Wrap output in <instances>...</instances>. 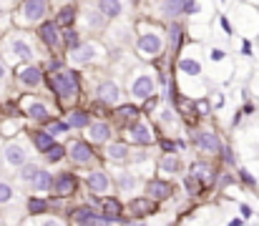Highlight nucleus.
<instances>
[{"label": "nucleus", "mask_w": 259, "mask_h": 226, "mask_svg": "<svg viewBox=\"0 0 259 226\" xmlns=\"http://www.w3.org/2000/svg\"><path fill=\"white\" fill-rule=\"evenodd\" d=\"M18 80L28 88H38L43 83V71L38 66H20L18 68Z\"/></svg>", "instance_id": "13"}, {"label": "nucleus", "mask_w": 259, "mask_h": 226, "mask_svg": "<svg viewBox=\"0 0 259 226\" xmlns=\"http://www.w3.org/2000/svg\"><path fill=\"white\" fill-rule=\"evenodd\" d=\"M131 211H134V216H146V214L154 211V204H151L149 199H146V201H144V199H136V201L131 204Z\"/></svg>", "instance_id": "32"}, {"label": "nucleus", "mask_w": 259, "mask_h": 226, "mask_svg": "<svg viewBox=\"0 0 259 226\" xmlns=\"http://www.w3.org/2000/svg\"><path fill=\"white\" fill-rule=\"evenodd\" d=\"M128 133H131V139L136 141V144H151L154 141V133H151V128L146 126V123H134L131 128H128Z\"/></svg>", "instance_id": "23"}, {"label": "nucleus", "mask_w": 259, "mask_h": 226, "mask_svg": "<svg viewBox=\"0 0 259 226\" xmlns=\"http://www.w3.org/2000/svg\"><path fill=\"white\" fill-rule=\"evenodd\" d=\"M13 199H15L13 186H10V184H5V181H0V204H10Z\"/></svg>", "instance_id": "39"}, {"label": "nucleus", "mask_w": 259, "mask_h": 226, "mask_svg": "<svg viewBox=\"0 0 259 226\" xmlns=\"http://www.w3.org/2000/svg\"><path fill=\"white\" fill-rule=\"evenodd\" d=\"M3 161L10 168H20L23 163H28V149H25V144L23 141H10L3 149Z\"/></svg>", "instance_id": "7"}, {"label": "nucleus", "mask_w": 259, "mask_h": 226, "mask_svg": "<svg viewBox=\"0 0 259 226\" xmlns=\"http://www.w3.org/2000/svg\"><path fill=\"white\" fill-rule=\"evenodd\" d=\"M116 181H118V191L121 194H134L136 189H139V178L131 173V171H118V176H116Z\"/></svg>", "instance_id": "19"}, {"label": "nucleus", "mask_w": 259, "mask_h": 226, "mask_svg": "<svg viewBox=\"0 0 259 226\" xmlns=\"http://www.w3.org/2000/svg\"><path fill=\"white\" fill-rule=\"evenodd\" d=\"M38 168H40V166H35V163H23V166H20V173H18V178H20L23 184H30V181L35 178Z\"/></svg>", "instance_id": "33"}, {"label": "nucleus", "mask_w": 259, "mask_h": 226, "mask_svg": "<svg viewBox=\"0 0 259 226\" xmlns=\"http://www.w3.org/2000/svg\"><path fill=\"white\" fill-rule=\"evenodd\" d=\"M181 38H184V25H179V23L169 25V48L174 53L181 51Z\"/></svg>", "instance_id": "28"}, {"label": "nucleus", "mask_w": 259, "mask_h": 226, "mask_svg": "<svg viewBox=\"0 0 259 226\" xmlns=\"http://www.w3.org/2000/svg\"><path fill=\"white\" fill-rule=\"evenodd\" d=\"M51 85H53V91L58 93V98L66 101V103L73 101L76 93H78V80H76V73H73V71H58V73L53 75Z\"/></svg>", "instance_id": "1"}, {"label": "nucleus", "mask_w": 259, "mask_h": 226, "mask_svg": "<svg viewBox=\"0 0 259 226\" xmlns=\"http://www.w3.org/2000/svg\"><path fill=\"white\" fill-rule=\"evenodd\" d=\"M68 123H71V128H86L88 123H91V118H88V113H83V111H73L68 116Z\"/></svg>", "instance_id": "34"}, {"label": "nucleus", "mask_w": 259, "mask_h": 226, "mask_svg": "<svg viewBox=\"0 0 259 226\" xmlns=\"http://www.w3.org/2000/svg\"><path fill=\"white\" fill-rule=\"evenodd\" d=\"M28 211L30 214H46L48 211V201L46 199H30L28 201Z\"/></svg>", "instance_id": "38"}, {"label": "nucleus", "mask_w": 259, "mask_h": 226, "mask_svg": "<svg viewBox=\"0 0 259 226\" xmlns=\"http://www.w3.org/2000/svg\"><path fill=\"white\" fill-rule=\"evenodd\" d=\"M68 156H71L73 163L88 166V163L93 161V149H91L88 144H83V141H73V144L68 146Z\"/></svg>", "instance_id": "11"}, {"label": "nucleus", "mask_w": 259, "mask_h": 226, "mask_svg": "<svg viewBox=\"0 0 259 226\" xmlns=\"http://www.w3.org/2000/svg\"><path fill=\"white\" fill-rule=\"evenodd\" d=\"M86 184H88V191L91 194H98V196H106L111 191V178L103 171H91L86 176Z\"/></svg>", "instance_id": "9"}, {"label": "nucleus", "mask_w": 259, "mask_h": 226, "mask_svg": "<svg viewBox=\"0 0 259 226\" xmlns=\"http://www.w3.org/2000/svg\"><path fill=\"white\" fill-rule=\"evenodd\" d=\"M30 186H33V191H38V194L51 191V189H53V176H51V171H48V168H38V173H35V178L30 181Z\"/></svg>", "instance_id": "17"}, {"label": "nucleus", "mask_w": 259, "mask_h": 226, "mask_svg": "<svg viewBox=\"0 0 259 226\" xmlns=\"http://www.w3.org/2000/svg\"><path fill=\"white\" fill-rule=\"evenodd\" d=\"M184 189H186V194H189V196H196V194L204 189V184H201L194 173H189V176H184Z\"/></svg>", "instance_id": "31"}, {"label": "nucleus", "mask_w": 259, "mask_h": 226, "mask_svg": "<svg viewBox=\"0 0 259 226\" xmlns=\"http://www.w3.org/2000/svg\"><path fill=\"white\" fill-rule=\"evenodd\" d=\"M239 209H242V216H244V219H249V216H252V209H249L247 204H242Z\"/></svg>", "instance_id": "46"}, {"label": "nucleus", "mask_w": 259, "mask_h": 226, "mask_svg": "<svg viewBox=\"0 0 259 226\" xmlns=\"http://www.w3.org/2000/svg\"><path fill=\"white\" fill-rule=\"evenodd\" d=\"M5 51L10 58L15 61H33L35 58V51H33V43L23 35V33H15L5 40Z\"/></svg>", "instance_id": "2"}, {"label": "nucleus", "mask_w": 259, "mask_h": 226, "mask_svg": "<svg viewBox=\"0 0 259 226\" xmlns=\"http://www.w3.org/2000/svg\"><path fill=\"white\" fill-rule=\"evenodd\" d=\"M106 51H103V46H98V43H93V40H88V43H78L76 48H71V63H76V66H83V63H93V61H98L101 56H103Z\"/></svg>", "instance_id": "4"}, {"label": "nucleus", "mask_w": 259, "mask_h": 226, "mask_svg": "<svg viewBox=\"0 0 259 226\" xmlns=\"http://www.w3.org/2000/svg\"><path fill=\"white\" fill-rule=\"evenodd\" d=\"M106 156H108L111 161H126V158H128V146H126V144H111V146L106 149Z\"/></svg>", "instance_id": "30"}, {"label": "nucleus", "mask_w": 259, "mask_h": 226, "mask_svg": "<svg viewBox=\"0 0 259 226\" xmlns=\"http://www.w3.org/2000/svg\"><path fill=\"white\" fill-rule=\"evenodd\" d=\"M96 8H98L106 18H118V15H123V3H121V0H96Z\"/></svg>", "instance_id": "22"}, {"label": "nucleus", "mask_w": 259, "mask_h": 226, "mask_svg": "<svg viewBox=\"0 0 259 226\" xmlns=\"http://www.w3.org/2000/svg\"><path fill=\"white\" fill-rule=\"evenodd\" d=\"M33 144H35V149L40 151V153H46V151L56 144V136H53L51 131H35V133H33Z\"/></svg>", "instance_id": "27"}, {"label": "nucleus", "mask_w": 259, "mask_h": 226, "mask_svg": "<svg viewBox=\"0 0 259 226\" xmlns=\"http://www.w3.org/2000/svg\"><path fill=\"white\" fill-rule=\"evenodd\" d=\"M101 209H103V214H116V216H121V204L118 201H113V199H101Z\"/></svg>", "instance_id": "36"}, {"label": "nucleus", "mask_w": 259, "mask_h": 226, "mask_svg": "<svg viewBox=\"0 0 259 226\" xmlns=\"http://www.w3.org/2000/svg\"><path fill=\"white\" fill-rule=\"evenodd\" d=\"M73 20H76V5H63V8L58 10V25L71 28Z\"/></svg>", "instance_id": "29"}, {"label": "nucleus", "mask_w": 259, "mask_h": 226, "mask_svg": "<svg viewBox=\"0 0 259 226\" xmlns=\"http://www.w3.org/2000/svg\"><path fill=\"white\" fill-rule=\"evenodd\" d=\"M118 116H121V118H136V116H139V108H136V106H121V108H118Z\"/></svg>", "instance_id": "41"}, {"label": "nucleus", "mask_w": 259, "mask_h": 226, "mask_svg": "<svg viewBox=\"0 0 259 226\" xmlns=\"http://www.w3.org/2000/svg\"><path fill=\"white\" fill-rule=\"evenodd\" d=\"M136 48H139V56L144 58H156L161 51H164V38L161 33L156 30H141L139 40H136Z\"/></svg>", "instance_id": "3"}, {"label": "nucleus", "mask_w": 259, "mask_h": 226, "mask_svg": "<svg viewBox=\"0 0 259 226\" xmlns=\"http://www.w3.org/2000/svg\"><path fill=\"white\" fill-rule=\"evenodd\" d=\"M71 219L76 224H103V214H98L93 206H78L71 211Z\"/></svg>", "instance_id": "14"}, {"label": "nucleus", "mask_w": 259, "mask_h": 226, "mask_svg": "<svg viewBox=\"0 0 259 226\" xmlns=\"http://www.w3.org/2000/svg\"><path fill=\"white\" fill-rule=\"evenodd\" d=\"M46 0H23L20 10H18V23L20 25H28V23H40L46 18Z\"/></svg>", "instance_id": "5"}, {"label": "nucleus", "mask_w": 259, "mask_h": 226, "mask_svg": "<svg viewBox=\"0 0 259 226\" xmlns=\"http://www.w3.org/2000/svg\"><path fill=\"white\" fill-rule=\"evenodd\" d=\"M128 91H131V96H134L136 101H149V98L154 96V91H156L154 75H151V73H139V75H134V80H131Z\"/></svg>", "instance_id": "6"}, {"label": "nucleus", "mask_w": 259, "mask_h": 226, "mask_svg": "<svg viewBox=\"0 0 259 226\" xmlns=\"http://www.w3.org/2000/svg\"><path fill=\"white\" fill-rule=\"evenodd\" d=\"M5 75H8V68H5V63H3V58H0V80H5Z\"/></svg>", "instance_id": "47"}, {"label": "nucleus", "mask_w": 259, "mask_h": 226, "mask_svg": "<svg viewBox=\"0 0 259 226\" xmlns=\"http://www.w3.org/2000/svg\"><path fill=\"white\" fill-rule=\"evenodd\" d=\"M194 139H196V146H199L201 151H209V153H214V151L222 149V141H219V136H214V133H209V131H204V133H196Z\"/></svg>", "instance_id": "20"}, {"label": "nucleus", "mask_w": 259, "mask_h": 226, "mask_svg": "<svg viewBox=\"0 0 259 226\" xmlns=\"http://www.w3.org/2000/svg\"><path fill=\"white\" fill-rule=\"evenodd\" d=\"M179 71L184 75H189V78H199L201 75V63L191 56H184V58H179Z\"/></svg>", "instance_id": "25"}, {"label": "nucleus", "mask_w": 259, "mask_h": 226, "mask_svg": "<svg viewBox=\"0 0 259 226\" xmlns=\"http://www.w3.org/2000/svg\"><path fill=\"white\" fill-rule=\"evenodd\" d=\"M83 20H86L88 30H103L108 18H106L98 8H93V10H86V13H83Z\"/></svg>", "instance_id": "24"}, {"label": "nucleus", "mask_w": 259, "mask_h": 226, "mask_svg": "<svg viewBox=\"0 0 259 226\" xmlns=\"http://www.w3.org/2000/svg\"><path fill=\"white\" fill-rule=\"evenodd\" d=\"M159 171L161 173H179L181 171V158L176 156V153H166V156H161V161H159Z\"/></svg>", "instance_id": "26"}, {"label": "nucleus", "mask_w": 259, "mask_h": 226, "mask_svg": "<svg viewBox=\"0 0 259 226\" xmlns=\"http://www.w3.org/2000/svg\"><path fill=\"white\" fill-rule=\"evenodd\" d=\"M46 131H51L53 136H61V133H66V131H71V123H68V121H51Z\"/></svg>", "instance_id": "37"}, {"label": "nucleus", "mask_w": 259, "mask_h": 226, "mask_svg": "<svg viewBox=\"0 0 259 226\" xmlns=\"http://www.w3.org/2000/svg\"><path fill=\"white\" fill-rule=\"evenodd\" d=\"M23 108H25V113H28L33 121H40V123L51 121V108H48V103H43V101H38V98H25Z\"/></svg>", "instance_id": "10"}, {"label": "nucleus", "mask_w": 259, "mask_h": 226, "mask_svg": "<svg viewBox=\"0 0 259 226\" xmlns=\"http://www.w3.org/2000/svg\"><path fill=\"white\" fill-rule=\"evenodd\" d=\"M189 3H191V0H164L161 13H164V18H179V15H186Z\"/></svg>", "instance_id": "18"}, {"label": "nucleus", "mask_w": 259, "mask_h": 226, "mask_svg": "<svg viewBox=\"0 0 259 226\" xmlns=\"http://www.w3.org/2000/svg\"><path fill=\"white\" fill-rule=\"evenodd\" d=\"M239 176H242L247 184H254V178H252V173H249V171H244V168H242V173H239Z\"/></svg>", "instance_id": "45"}, {"label": "nucleus", "mask_w": 259, "mask_h": 226, "mask_svg": "<svg viewBox=\"0 0 259 226\" xmlns=\"http://www.w3.org/2000/svg\"><path fill=\"white\" fill-rule=\"evenodd\" d=\"M161 149L166 151V153H174V151L179 149V144H174V141H161Z\"/></svg>", "instance_id": "43"}, {"label": "nucleus", "mask_w": 259, "mask_h": 226, "mask_svg": "<svg viewBox=\"0 0 259 226\" xmlns=\"http://www.w3.org/2000/svg\"><path fill=\"white\" fill-rule=\"evenodd\" d=\"M43 156H46V161H48V163H58V161H61V158L66 156V149H63L61 144H53V146L46 151Z\"/></svg>", "instance_id": "35"}, {"label": "nucleus", "mask_w": 259, "mask_h": 226, "mask_svg": "<svg viewBox=\"0 0 259 226\" xmlns=\"http://www.w3.org/2000/svg\"><path fill=\"white\" fill-rule=\"evenodd\" d=\"M76 186H78L76 176H73L71 171H61V173L53 176V189H51V191H56L58 196H68V194L76 191Z\"/></svg>", "instance_id": "8"}, {"label": "nucleus", "mask_w": 259, "mask_h": 226, "mask_svg": "<svg viewBox=\"0 0 259 226\" xmlns=\"http://www.w3.org/2000/svg\"><path fill=\"white\" fill-rule=\"evenodd\" d=\"M86 136L93 141V144H106V141L111 139V128H108V123H103V121H98V123H88Z\"/></svg>", "instance_id": "15"}, {"label": "nucleus", "mask_w": 259, "mask_h": 226, "mask_svg": "<svg viewBox=\"0 0 259 226\" xmlns=\"http://www.w3.org/2000/svg\"><path fill=\"white\" fill-rule=\"evenodd\" d=\"M222 28H224V33H232V28H229V20H227V18H222Z\"/></svg>", "instance_id": "48"}, {"label": "nucleus", "mask_w": 259, "mask_h": 226, "mask_svg": "<svg viewBox=\"0 0 259 226\" xmlns=\"http://www.w3.org/2000/svg\"><path fill=\"white\" fill-rule=\"evenodd\" d=\"M222 156L227 158V163H234V153H232L229 149H224V151H222Z\"/></svg>", "instance_id": "44"}, {"label": "nucleus", "mask_w": 259, "mask_h": 226, "mask_svg": "<svg viewBox=\"0 0 259 226\" xmlns=\"http://www.w3.org/2000/svg\"><path fill=\"white\" fill-rule=\"evenodd\" d=\"M161 121L171 126V123H174V113H171V108H164V111H161Z\"/></svg>", "instance_id": "42"}, {"label": "nucleus", "mask_w": 259, "mask_h": 226, "mask_svg": "<svg viewBox=\"0 0 259 226\" xmlns=\"http://www.w3.org/2000/svg\"><path fill=\"white\" fill-rule=\"evenodd\" d=\"M38 35H40V40H43L48 48H58V43H61V28H58V23L43 20L40 28H38Z\"/></svg>", "instance_id": "12"}, {"label": "nucleus", "mask_w": 259, "mask_h": 226, "mask_svg": "<svg viewBox=\"0 0 259 226\" xmlns=\"http://www.w3.org/2000/svg\"><path fill=\"white\" fill-rule=\"evenodd\" d=\"M171 184H166V181H151L149 186H146V194H149V199L151 201H164V199H169L171 196Z\"/></svg>", "instance_id": "16"}, {"label": "nucleus", "mask_w": 259, "mask_h": 226, "mask_svg": "<svg viewBox=\"0 0 259 226\" xmlns=\"http://www.w3.org/2000/svg\"><path fill=\"white\" fill-rule=\"evenodd\" d=\"M211 58H214V61H222V58H224V53H222V51H214V53H211Z\"/></svg>", "instance_id": "49"}, {"label": "nucleus", "mask_w": 259, "mask_h": 226, "mask_svg": "<svg viewBox=\"0 0 259 226\" xmlns=\"http://www.w3.org/2000/svg\"><path fill=\"white\" fill-rule=\"evenodd\" d=\"M66 33H63V40H66V46H68V51L71 48H76L78 46V33L76 30H71V28H63Z\"/></svg>", "instance_id": "40"}, {"label": "nucleus", "mask_w": 259, "mask_h": 226, "mask_svg": "<svg viewBox=\"0 0 259 226\" xmlns=\"http://www.w3.org/2000/svg\"><path fill=\"white\" fill-rule=\"evenodd\" d=\"M118 96H121V91H118V85H116L113 80H103V83L98 85V98H101L103 103H116Z\"/></svg>", "instance_id": "21"}]
</instances>
